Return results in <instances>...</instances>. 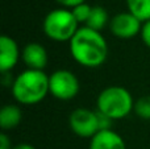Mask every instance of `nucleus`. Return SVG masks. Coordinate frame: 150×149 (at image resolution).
I'll return each mask as SVG.
<instances>
[{
    "mask_svg": "<svg viewBox=\"0 0 150 149\" xmlns=\"http://www.w3.org/2000/svg\"><path fill=\"white\" fill-rule=\"evenodd\" d=\"M91 11H92V7L88 5L87 3H83V4H79V5H76V7H74L73 9H71V12H73L75 20L79 24L80 23L87 24L88 18H90V16H91Z\"/></svg>",
    "mask_w": 150,
    "mask_h": 149,
    "instance_id": "nucleus-15",
    "label": "nucleus"
},
{
    "mask_svg": "<svg viewBox=\"0 0 150 149\" xmlns=\"http://www.w3.org/2000/svg\"><path fill=\"white\" fill-rule=\"evenodd\" d=\"M12 149H36V148H34L33 145H30V144L23 143V144H18V145H16V147H13Z\"/></svg>",
    "mask_w": 150,
    "mask_h": 149,
    "instance_id": "nucleus-19",
    "label": "nucleus"
},
{
    "mask_svg": "<svg viewBox=\"0 0 150 149\" xmlns=\"http://www.w3.org/2000/svg\"><path fill=\"white\" fill-rule=\"evenodd\" d=\"M107 23H108V13H107V11L103 7H100V5H95V7H92L91 16L88 18L86 26L93 29V31L100 32L107 25Z\"/></svg>",
    "mask_w": 150,
    "mask_h": 149,
    "instance_id": "nucleus-13",
    "label": "nucleus"
},
{
    "mask_svg": "<svg viewBox=\"0 0 150 149\" xmlns=\"http://www.w3.org/2000/svg\"><path fill=\"white\" fill-rule=\"evenodd\" d=\"M49 92V77L42 70L26 69L15 78L12 95L16 102L24 106H33L45 99Z\"/></svg>",
    "mask_w": 150,
    "mask_h": 149,
    "instance_id": "nucleus-2",
    "label": "nucleus"
},
{
    "mask_svg": "<svg viewBox=\"0 0 150 149\" xmlns=\"http://www.w3.org/2000/svg\"><path fill=\"white\" fill-rule=\"evenodd\" d=\"M20 50L17 42L9 36L0 37V70L3 74L12 70L18 62Z\"/></svg>",
    "mask_w": 150,
    "mask_h": 149,
    "instance_id": "nucleus-8",
    "label": "nucleus"
},
{
    "mask_svg": "<svg viewBox=\"0 0 150 149\" xmlns=\"http://www.w3.org/2000/svg\"><path fill=\"white\" fill-rule=\"evenodd\" d=\"M49 92L59 100L74 99L79 92V81L70 70H57L49 77Z\"/></svg>",
    "mask_w": 150,
    "mask_h": 149,
    "instance_id": "nucleus-5",
    "label": "nucleus"
},
{
    "mask_svg": "<svg viewBox=\"0 0 150 149\" xmlns=\"http://www.w3.org/2000/svg\"><path fill=\"white\" fill-rule=\"evenodd\" d=\"M23 112L20 107L13 104H5L0 111V126L3 131L13 129L21 123Z\"/></svg>",
    "mask_w": 150,
    "mask_h": 149,
    "instance_id": "nucleus-11",
    "label": "nucleus"
},
{
    "mask_svg": "<svg viewBox=\"0 0 150 149\" xmlns=\"http://www.w3.org/2000/svg\"><path fill=\"white\" fill-rule=\"evenodd\" d=\"M55 1H57L58 4L63 5L65 8H71V9H73V8L76 7V5L86 3V0H55Z\"/></svg>",
    "mask_w": 150,
    "mask_h": 149,
    "instance_id": "nucleus-17",
    "label": "nucleus"
},
{
    "mask_svg": "<svg viewBox=\"0 0 150 149\" xmlns=\"http://www.w3.org/2000/svg\"><path fill=\"white\" fill-rule=\"evenodd\" d=\"M141 38H142L144 44L148 48H150V20L142 24V29H141Z\"/></svg>",
    "mask_w": 150,
    "mask_h": 149,
    "instance_id": "nucleus-16",
    "label": "nucleus"
},
{
    "mask_svg": "<svg viewBox=\"0 0 150 149\" xmlns=\"http://www.w3.org/2000/svg\"><path fill=\"white\" fill-rule=\"evenodd\" d=\"M69 45L73 58L84 67H99L108 55V45L103 34L88 26L78 29Z\"/></svg>",
    "mask_w": 150,
    "mask_h": 149,
    "instance_id": "nucleus-1",
    "label": "nucleus"
},
{
    "mask_svg": "<svg viewBox=\"0 0 150 149\" xmlns=\"http://www.w3.org/2000/svg\"><path fill=\"white\" fill-rule=\"evenodd\" d=\"M23 61L28 69L42 70L47 65L46 49L38 42H29L23 50Z\"/></svg>",
    "mask_w": 150,
    "mask_h": 149,
    "instance_id": "nucleus-9",
    "label": "nucleus"
},
{
    "mask_svg": "<svg viewBox=\"0 0 150 149\" xmlns=\"http://www.w3.org/2000/svg\"><path fill=\"white\" fill-rule=\"evenodd\" d=\"M128 11L141 23L150 20V0H127Z\"/></svg>",
    "mask_w": 150,
    "mask_h": 149,
    "instance_id": "nucleus-12",
    "label": "nucleus"
},
{
    "mask_svg": "<svg viewBox=\"0 0 150 149\" xmlns=\"http://www.w3.org/2000/svg\"><path fill=\"white\" fill-rule=\"evenodd\" d=\"M96 104L98 112L112 120L124 119L134 108V102L130 92L121 86H111L104 89L99 94Z\"/></svg>",
    "mask_w": 150,
    "mask_h": 149,
    "instance_id": "nucleus-3",
    "label": "nucleus"
},
{
    "mask_svg": "<svg viewBox=\"0 0 150 149\" xmlns=\"http://www.w3.org/2000/svg\"><path fill=\"white\" fill-rule=\"evenodd\" d=\"M71 131L79 137H91L92 139L99 131V115L87 108H76L69 118Z\"/></svg>",
    "mask_w": 150,
    "mask_h": 149,
    "instance_id": "nucleus-6",
    "label": "nucleus"
},
{
    "mask_svg": "<svg viewBox=\"0 0 150 149\" xmlns=\"http://www.w3.org/2000/svg\"><path fill=\"white\" fill-rule=\"evenodd\" d=\"M141 21L130 12H121L111 18L109 31L119 38H132L141 33Z\"/></svg>",
    "mask_w": 150,
    "mask_h": 149,
    "instance_id": "nucleus-7",
    "label": "nucleus"
},
{
    "mask_svg": "<svg viewBox=\"0 0 150 149\" xmlns=\"http://www.w3.org/2000/svg\"><path fill=\"white\" fill-rule=\"evenodd\" d=\"M78 21L73 12L66 8L50 11L44 20V32L50 40L58 42L69 41L78 32Z\"/></svg>",
    "mask_w": 150,
    "mask_h": 149,
    "instance_id": "nucleus-4",
    "label": "nucleus"
},
{
    "mask_svg": "<svg viewBox=\"0 0 150 149\" xmlns=\"http://www.w3.org/2000/svg\"><path fill=\"white\" fill-rule=\"evenodd\" d=\"M134 112L138 118L150 120V95H144L134 103Z\"/></svg>",
    "mask_w": 150,
    "mask_h": 149,
    "instance_id": "nucleus-14",
    "label": "nucleus"
},
{
    "mask_svg": "<svg viewBox=\"0 0 150 149\" xmlns=\"http://www.w3.org/2000/svg\"><path fill=\"white\" fill-rule=\"evenodd\" d=\"M0 149H12L11 148V140L5 132L0 135Z\"/></svg>",
    "mask_w": 150,
    "mask_h": 149,
    "instance_id": "nucleus-18",
    "label": "nucleus"
},
{
    "mask_svg": "<svg viewBox=\"0 0 150 149\" xmlns=\"http://www.w3.org/2000/svg\"><path fill=\"white\" fill-rule=\"evenodd\" d=\"M90 149H127V147L117 132L112 129H103L91 139Z\"/></svg>",
    "mask_w": 150,
    "mask_h": 149,
    "instance_id": "nucleus-10",
    "label": "nucleus"
}]
</instances>
